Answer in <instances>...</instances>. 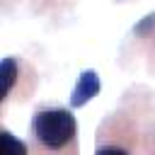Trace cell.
Here are the masks:
<instances>
[{
  "label": "cell",
  "instance_id": "cell-1",
  "mask_svg": "<svg viewBox=\"0 0 155 155\" xmlns=\"http://www.w3.org/2000/svg\"><path fill=\"white\" fill-rule=\"evenodd\" d=\"M36 136L46 148H63L75 136V116L65 109H48L36 116Z\"/></svg>",
  "mask_w": 155,
  "mask_h": 155
},
{
  "label": "cell",
  "instance_id": "cell-2",
  "mask_svg": "<svg viewBox=\"0 0 155 155\" xmlns=\"http://www.w3.org/2000/svg\"><path fill=\"white\" fill-rule=\"evenodd\" d=\"M99 87H102V85H99V75H97L94 70H85V73H80L78 85H75L73 97H70L73 107H82V104H87L92 97H97Z\"/></svg>",
  "mask_w": 155,
  "mask_h": 155
},
{
  "label": "cell",
  "instance_id": "cell-3",
  "mask_svg": "<svg viewBox=\"0 0 155 155\" xmlns=\"http://www.w3.org/2000/svg\"><path fill=\"white\" fill-rule=\"evenodd\" d=\"M0 155H27V145L17 140L10 131L0 133Z\"/></svg>",
  "mask_w": 155,
  "mask_h": 155
},
{
  "label": "cell",
  "instance_id": "cell-4",
  "mask_svg": "<svg viewBox=\"0 0 155 155\" xmlns=\"http://www.w3.org/2000/svg\"><path fill=\"white\" fill-rule=\"evenodd\" d=\"M0 80H2L0 94L7 97L10 90H12V85H15V80H17V65H15L12 58H5V61H2V65H0Z\"/></svg>",
  "mask_w": 155,
  "mask_h": 155
},
{
  "label": "cell",
  "instance_id": "cell-5",
  "mask_svg": "<svg viewBox=\"0 0 155 155\" xmlns=\"http://www.w3.org/2000/svg\"><path fill=\"white\" fill-rule=\"evenodd\" d=\"M97 155H126V153H124L121 148H102Z\"/></svg>",
  "mask_w": 155,
  "mask_h": 155
}]
</instances>
